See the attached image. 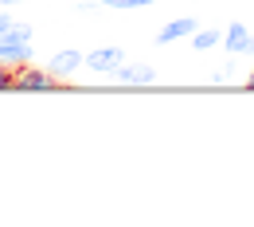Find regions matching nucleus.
Returning a JSON list of instances; mask_svg holds the SVG:
<instances>
[{"label":"nucleus","mask_w":254,"mask_h":227,"mask_svg":"<svg viewBox=\"0 0 254 227\" xmlns=\"http://www.w3.org/2000/svg\"><path fill=\"white\" fill-rule=\"evenodd\" d=\"M32 59V28L28 24H12L0 35V63L4 67H20Z\"/></svg>","instance_id":"obj_1"},{"label":"nucleus","mask_w":254,"mask_h":227,"mask_svg":"<svg viewBox=\"0 0 254 227\" xmlns=\"http://www.w3.org/2000/svg\"><path fill=\"white\" fill-rule=\"evenodd\" d=\"M12 90H59V78L51 71H35V67L20 63L12 67Z\"/></svg>","instance_id":"obj_2"},{"label":"nucleus","mask_w":254,"mask_h":227,"mask_svg":"<svg viewBox=\"0 0 254 227\" xmlns=\"http://www.w3.org/2000/svg\"><path fill=\"white\" fill-rule=\"evenodd\" d=\"M126 63V47L122 43H106V47H94L90 55H86V67L94 71V75H110L114 67Z\"/></svg>","instance_id":"obj_3"},{"label":"nucleus","mask_w":254,"mask_h":227,"mask_svg":"<svg viewBox=\"0 0 254 227\" xmlns=\"http://www.w3.org/2000/svg\"><path fill=\"white\" fill-rule=\"evenodd\" d=\"M110 75H114L122 86H153V82H157V71L149 63H122V67H114Z\"/></svg>","instance_id":"obj_4"},{"label":"nucleus","mask_w":254,"mask_h":227,"mask_svg":"<svg viewBox=\"0 0 254 227\" xmlns=\"http://www.w3.org/2000/svg\"><path fill=\"white\" fill-rule=\"evenodd\" d=\"M78 67H86V55H82V51H74V47H66V51H55V55H51L47 71H51L55 78H66V75H74Z\"/></svg>","instance_id":"obj_5"},{"label":"nucleus","mask_w":254,"mask_h":227,"mask_svg":"<svg viewBox=\"0 0 254 227\" xmlns=\"http://www.w3.org/2000/svg\"><path fill=\"white\" fill-rule=\"evenodd\" d=\"M223 47H227L231 55H247V51H254V43H251V28L235 20V24L223 32Z\"/></svg>","instance_id":"obj_6"},{"label":"nucleus","mask_w":254,"mask_h":227,"mask_svg":"<svg viewBox=\"0 0 254 227\" xmlns=\"http://www.w3.org/2000/svg\"><path fill=\"white\" fill-rule=\"evenodd\" d=\"M199 24H195V16H180V20H172V24H164L157 32V43H176V39H191Z\"/></svg>","instance_id":"obj_7"},{"label":"nucleus","mask_w":254,"mask_h":227,"mask_svg":"<svg viewBox=\"0 0 254 227\" xmlns=\"http://www.w3.org/2000/svg\"><path fill=\"white\" fill-rule=\"evenodd\" d=\"M215 43H223L219 28H195V32H191V47H195V51H211Z\"/></svg>","instance_id":"obj_8"},{"label":"nucleus","mask_w":254,"mask_h":227,"mask_svg":"<svg viewBox=\"0 0 254 227\" xmlns=\"http://www.w3.org/2000/svg\"><path fill=\"white\" fill-rule=\"evenodd\" d=\"M102 8H110V12H133V8H149V4H157V0H98Z\"/></svg>","instance_id":"obj_9"},{"label":"nucleus","mask_w":254,"mask_h":227,"mask_svg":"<svg viewBox=\"0 0 254 227\" xmlns=\"http://www.w3.org/2000/svg\"><path fill=\"white\" fill-rule=\"evenodd\" d=\"M0 90H12V67L0 63Z\"/></svg>","instance_id":"obj_10"},{"label":"nucleus","mask_w":254,"mask_h":227,"mask_svg":"<svg viewBox=\"0 0 254 227\" xmlns=\"http://www.w3.org/2000/svg\"><path fill=\"white\" fill-rule=\"evenodd\" d=\"M12 24H16V20H12V16H8V12H0V35L8 32V28H12Z\"/></svg>","instance_id":"obj_11"},{"label":"nucleus","mask_w":254,"mask_h":227,"mask_svg":"<svg viewBox=\"0 0 254 227\" xmlns=\"http://www.w3.org/2000/svg\"><path fill=\"white\" fill-rule=\"evenodd\" d=\"M247 90H254V75H251V78H247Z\"/></svg>","instance_id":"obj_12"},{"label":"nucleus","mask_w":254,"mask_h":227,"mask_svg":"<svg viewBox=\"0 0 254 227\" xmlns=\"http://www.w3.org/2000/svg\"><path fill=\"white\" fill-rule=\"evenodd\" d=\"M0 4H4V8H8V4H20V0H0Z\"/></svg>","instance_id":"obj_13"},{"label":"nucleus","mask_w":254,"mask_h":227,"mask_svg":"<svg viewBox=\"0 0 254 227\" xmlns=\"http://www.w3.org/2000/svg\"><path fill=\"white\" fill-rule=\"evenodd\" d=\"M251 43H254V32H251Z\"/></svg>","instance_id":"obj_14"}]
</instances>
